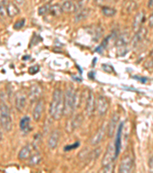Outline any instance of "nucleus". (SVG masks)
Here are the masks:
<instances>
[{"label": "nucleus", "instance_id": "obj_1", "mask_svg": "<svg viewBox=\"0 0 153 173\" xmlns=\"http://www.w3.org/2000/svg\"><path fill=\"white\" fill-rule=\"evenodd\" d=\"M64 95L61 88H56L49 106V114L54 120H60L64 115Z\"/></svg>", "mask_w": 153, "mask_h": 173}, {"label": "nucleus", "instance_id": "obj_2", "mask_svg": "<svg viewBox=\"0 0 153 173\" xmlns=\"http://www.w3.org/2000/svg\"><path fill=\"white\" fill-rule=\"evenodd\" d=\"M0 124L6 132L12 130V121L10 110L5 103L0 105Z\"/></svg>", "mask_w": 153, "mask_h": 173}, {"label": "nucleus", "instance_id": "obj_3", "mask_svg": "<svg viewBox=\"0 0 153 173\" xmlns=\"http://www.w3.org/2000/svg\"><path fill=\"white\" fill-rule=\"evenodd\" d=\"M74 95H75V90L73 88H69L66 91L65 95H64V115L67 116H69L75 110Z\"/></svg>", "mask_w": 153, "mask_h": 173}, {"label": "nucleus", "instance_id": "obj_4", "mask_svg": "<svg viewBox=\"0 0 153 173\" xmlns=\"http://www.w3.org/2000/svg\"><path fill=\"white\" fill-rule=\"evenodd\" d=\"M83 121H84V118L81 114H78L72 119L70 118L67 121V124H66V130L67 133H72L74 130L78 129L82 125Z\"/></svg>", "mask_w": 153, "mask_h": 173}, {"label": "nucleus", "instance_id": "obj_5", "mask_svg": "<svg viewBox=\"0 0 153 173\" xmlns=\"http://www.w3.org/2000/svg\"><path fill=\"white\" fill-rule=\"evenodd\" d=\"M133 168V159L130 155H126L120 162L119 171L121 173L131 172Z\"/></svg>", "mask_w": 153, "mask_h": 173}, {"label": "nucleus", "instance_id": "obj_6", "mask_svg": "<svg viewBox=\"0 0 153 173\" xmlns=\"http://www.w3.org/2000/svg\"><path fill=\"white\" fill-rule=\"evenodd\" d=\"M109 108V103L106 97L103 95H99L96 101V109L97 112L100 116H103L107 112Z\"/></svg>", "mask_w": 153, "mask_h": 173}, {"label": "nucleus", "instance_id": "obj_7", "mask_svg": "<svg viewBox=\"0 0 153 173\" xmlns=\"http://www.w3.org/2000/svg\"><path fill=\"white\" fill-rule=\"evenodd\" d=\"M95 107H96V101H95V96L93 92H90L88 94L86 102V108H85V111H86L87 115L91 117L93 114H94Z\"/></svg>", "mask_w": 153, "mask_h": 173}, {"label": "nucleus", "instance_id": "obj_8", "mask_svg": "<svg viewBox=\"0 0 153 173\" xmlns=\"http://www.w3.org/2000/svg\"><path fill=\"white\" fill-rule=\"evenodd\" d=\"M148 30L145 27H141L136 32L133 38L132 39V46L133 47H136L141 42H142L146 37Z\"/></svg>", "mask_w": 153, "mask_h": 173}, {"label": "nucleus", "instance_id": "obj_9", "mask_svg": "<svg viewBox=\"0 0 153 173\" xmlns=\"http://www.w3.org/2000/svg\"><path fill=\"white\" fill-rule=\"evenodd\" d=\"M116 151H115V146L113 145H109L107 148L106 153L103 155V158L102 159V165H106L112 163L114 161V159L116 158Z\"/></svg>", "mask_w": 153, "mask_h": 173}, {"label": "nucleus", "instance_id": "obj_10", "mask_svg": "<svg viewBox=\"0 0 153 173\" xmlns=\"http://www.w3.org/2000/svg\"><path fill=\"white\" fill-rule=\"evenodd\" d=\"M119 121H120V114L116 112L113 114L110 119L107 126V135L109 138H112L114 135L115 130H116V126H117Z\"/></svg>", "mask_w": 153, "mask_h": 173}, {"label": "nucleus", "instance_id": "obj_11", "mask_svg": "<svg viewBox=\"0 0 153 173\" xmlns=\"http://www.w3.org/2000/svg\"><path fill=\"white\" fill-rule=\"evenodd\" d=\"M26 102H27V95L22 92H17L15 99V108L19 112H22L25 107Z\"/></svg>", "mask_w": 153, "mask_h": 173}, {"label": "nucleus", "instance_id": "obj_12", "mask_svg": "<svg viewBox=\"0 0 153 173\" xmlns=\"http://www.w3.org/2000/svg\"><path fill=\"white\" fill-rule=\"evenodd\" d=\"M60 136H61V133L58 130H54L50 133L48 139H47V146L50 150L55 149L57 148L59 143V139H60Z\"/></svg>", "mask_w": 153, "mask_h": 173}, {"label": "nucleus", "instance_id": "obj_13", "mask_svg": "<svg viewBox=\"0 0 153 173\" xmlns=\"http://www.w3.org/2000/svg\"><path fill=\"white\" fill-rule=\"evenodd\" d=\"M44 111V101L42 99H39L36 103L35 107L32 112V117L35 122H38L41 119L42 114Z\"/></svg>", "mask_w": 153, "mask_h": 173}, {"label": "nucleus", "instance_id": "obj_14", "mask_svg": "<svg viewBox=\"0 0 153 173\" xmlns=\"http://www.w3.org/2000/svg\"><path fill=\"white\" fill-rule=\"evenodd\" d=\"M42 93V90L40 85H32L29 90V99L32 102H35L36 101H38L40 98L41 95Z\"/></svg>", "mask_w": 153, "mask_h": 173}, {"label": "nucleus", "instance_id": "obj_15", "mask_svg": "<svg viewBox=\"0 0 153 173\" xmlns=\"http://www.w3.org/2000/svg\"><path fill=\"white\" fill-rule=\"evenodd\" d=\"M145 12L141 11V12H138V13L136 15V16L134 17L133 22V29L136 32L139 29L141 28L142 24L145 22Z\"/></svg>", "mask_w": 153, "mask_h": 173}, {"label": "nucleus", "instance_id": "obj_16", "mask_svg": "<svg viewBox=\"0 0 153 173\" xmlns=\"http://www.w3.org/2000/svg\"><path fill=\"white\" fill-rule=\"evenodd\" d=\"M131 41V36L129 32H123L119 36L116 41V45L118 48H122L126 46Z\"/></svg>", "mask_w": 153, "mask_h": 173}, {"label": "nucleus", "instance_id": "obj_17", "mask_svg": "<svg viewBox=\"0 0 153 173\" xmlns=\"http://www.w3.org/2000/svg\"><path fill=\"white\" fill-rule=\"evenodd\" d=\"M138 8V4L134 0H126L123 4V12L126 14H131Z\"/></svg>", "mask_w": 153, "mask_h": 173}, {"label": "nucleus", "instance_id": "obj_18", "mask_svg": "<svg viewBox=\"0 0 153 173\" xmlns=\"http://www.w3.org/2000/svg\"><path fill=\"white\" fill-rule=\"evenodd\" d=\"M105 133H106V130H105L104 128H100V129L95 133L94 136L92 137V139H91L90 140V144L92 145L93 146H97L98 144H99V143H101V141L103 140V138H104Z\"/></svg>", "mask_w": 153, "mask_h": 173}, {"label": "nucleus", "instance_id": "obj_19", "mask_svg": "<svg viewBox=\"0 0 153 173\" xmlns=\"http://www.w3.org/2000/svg\"><path fill=\"white\" fill-rule=\"evenodd\" d=\"M63 12H77V5L71 0H67L65 2H63L62 5Z\"/></svg>", "mask_w": 153, "mask_h": 173}, {"label": "nucleus", "instance_id": "obj_20", "mask_svg": "<svg viewBox=\"0 0 153 173\" xmlns=\"http://www.w3.org/2000/svg\"><path fill=\"white\" fill-rule=\"evenodd\" d=\"M6 12L7 15H8L9 17L13 18L19 13V9L15 4L12 3V2H9V3H8V5H6Z\"/></svg>", "mask_w": 153, "mask_h": 173}, {"label": "nucleus", "instance_id": "obj_21", "mask_svg": "<svg viewBox=\"0 0 153 173\" xmlns=\"http://www.w3.org/2000/svg\"><path fill=\"white\" fill-rule=\"evenodd\" d=\"M31 152H32V149H31V146L29 145L24 146L19 152V159L20 160L27 159L28 158L30 157Z\"/></svg>", "mask_w": 153, "mask_h": 173}, {"label": "nucleus", "instance_id": "obj_22", "mask_svg": "<svg viewBox=\"0 0 153 173\" xmlns=\"http://www.w3.org/2000/svg\"><path fill=\"white\" fill-rule=\"evenodd\" d=\"M90 15V9H83L81 10H79L78 13L76 14L75 17H74V22H79L81 21L84 20L86 19L88 15Z\"/></svg>", "mask_w": 153, "mask_h": 173}, {"label": "nucleus", "instance_id": "obj_23", "mask_svg": "<svg viewBox=\"0 0 153 173\" xmlns=\"http://www.w3.org/2000/svg\"><path fill=\"white\" fill-rule=\"evenodd\" d=\"M20 129L22 132L24 133H29V131H31L30 127V119L27 116H25L22 118L20 121Z\"/></svg>", "mask_w": 153, "mask_h": 173}, {"label": "nucleus", "instance_id": "obj_24", "mask_svg": "<svg viewBox=\"0 0 153 173\" xmlns=\"http://www.w3.org/2000/svg\"><path fill=\"white\" fill-rule=\"evenodd\" d=\"M123 123H121L120 126V129H119V131H118L117 133V138H116V143H115V151H116V155H118V153L120 151V146H121V133L122 130H123Z\"/></svg>", "mask_w": 153, "mask_h": 173}, {"label": "nucleus", "instance_id": "obj_25", "mask_svg": "<svg viewBox=\"0 0 153 173\" xmlns=\"http://www.w3.org/2000/svg\"><path fill=\"white\" fill-rule=\"evenodd\" d=\"M49 12L50 13V15H54V16H58V15H61L64 12H63L61 5H60L59 4H54V5H50Z\"/></svg>", "mask_w": 153, "mask_h": 173}, {"label": "nucleus", "instance_id": "obj_26", "mask_svg": "<svg viewBox=\"0 0 153 173\" xmlns=\"http://www.w3.org/2000/svg\"><path fill=\"white\" fill-rule=\"evenodd\" d=\"M41 161V155L38 152L31 155L30 157H29V164L31 165H36L39 164Z\"/></svg>", "mask_w": 153, "mask_h": 173}, {"label": "nucleus", "instance_id": "obj_27", "mask_svg": "<svg viewBox=\"0 0 153 173\" xmlns=\"http://www.w3.org/2000/svg\"><path fill=\"white\" fill-rule=\"evenodd\" d=\"M102 13H103V15L106 16V17H113L116 15V10L113 8H111V7H107V6H103L102 7Z\"/></svg>", "mask_w": 153, "mask_h": 173}, {"label": "nucleus", "instance_id": "obj_28", "mask_svg": "<svg viewBox=\"0 0 153 173\" xmlns=\"http://www.w3.org/2000/svg\"><path fill=\"white\" fill-rule=\"evenodd\" d=\"M50 5H49V4H46V5H42V6H41L38 9V15H45V14H47V12H49V11H50Z\"/></svg>", "mask_w": 153, "mask_h": 173}, {"label": "nucleus", "instance_id": "obj_29", "mask_svg": "<svg viewBox=\"0 0 153 173\" xmlns=\"http://www.w3.org/2000/svg\"><path fill=\"white\" fill-rule=\"evenodd\" d=\"M114 164L113 162L109 163V164L106 165H103V169L101 170L102 172H113L114 171Z\"/></svg>", "mask_w": 153, "mask_h": 173}, {"label": "nucleus", "instance_id": "obj_30", "mask_svg": "<svg viewBox=\"0 0 153 173\" xmlns=\"http://www.w3.org/2000/svg\"><path fill=\"white\" fill-rule=\"evenodd\" d=\"M101 152V149H99V148H97V149H96L95 150H93V152H91L89 153V156L90 157L91 159L93 160H96V159L98 158L99 156V154H100ZM88 156V157H89Z\"/></svg>", "mask_w": 153, "mask_h": 173}, {"label": "nucleus", "instance_id": "obj_31", "mask_svg": "<svg viewBox=\"0 0 153 173\" xmlns=\"http://www.w3.org/2000/svg\"><path fill=\"white\" fill-rule=\"evenodd\" d=\"M25 19H21V20L17 21V22L15 23V25H14V29H17V30L21 29L22 27H23L24 25H25Z\"/></svg>", "mask_w": 153, "mask_h": 173}, {"label": "nucleus", "instance_id": "obj_32", "mask_svg": "<svg viewBox=\"0 0 153 173\" xmlns=\"http://www.w3.org/2000/svg\"><path fill=\"white\" fill-rule=\"evenodd\" d=\"M144 67L146 69L153 68V58H151L150 59L146 60L144 63Z\"/></svg>", "mask_w": 153, "mask_h": 173}, {"label": "nucleus", "instance_id": "obj_33", "mask_svg": "<svg viewBox=\"0 0 153 173\" xmlns=\"http://www.w3.org/2000/svg\"><path fill=\"white\" fill-rule=\"evenodd\" d=\"M39 71V68L38 66H32L29 68V73H30L31 75H34V74H35V73H37Z\"/></svg>", "mask_w": 153, "mask_h": 173}, {"label": "nucleus", "instance_id": "obj_34", "mask_svg": "<svg viewBox=\"0 0 153 173\" xmlns=\"http://www.w3.org/2000/svg\"><path fill=\"white\" fill-rule=\"evenodd\" d=\"M5 6H6V5L0 4V15H1V16H5L7 14L6 7Z\"/></svg>", "mask_w": 153, "mask_h": 173}, {"label": "nucleus", "instance_id": "obj_35", "mask_svg": "<svg viewBox=\"0 0 153 173\" xmlns=\"http://www.w3.org/2000/svg\"><path fill=\"white\" fill-rule=\"evenodd\" d=\"M78 146H79V143H74V145H72V146H66L65 149H64V150L65 151H68V150H71V149H75V148H77Z\"/></svg>", "mask_w": 153, "mask_h": 173}, {"label": "nucleus", "instance_id": "obj_36", "mask_svg": "<svg viewBox=\"0 0 153 173\" xmlns=\"http://www.w3.org/2000/svg\"><path fill=\"white\" fill-rule=\"evenodd\" d=\"M148 168H149V171L153 172V156H151L148 160Z\"/></svg>", "mask_w": 153, "mask_h": 173}, {"label": "nucleus", "instance_id": "obj_37", "mask_svg": "<svg viewBox=\"0 0 153 173\" xmlns=\"http://www.w3.org/2000/svg\"><path fill=\"white\" fill-rule=\"evenodd\" d=\"M148 26L150 28H153V13L148 18Z\"/></svg>", "mask_w": 153, "mask_h": 173}, {"label": "nucleus", "instance_id": "obj_38", "mask_svg": "<svg viewBox=\"0 0 153 173\" xmlns=\"http://www.w3.org/2000/svg\"><path fill=\"white\" fill-rule=\"evenodd\" d=\"M94 2L98 5H103V3L104 2V0H94Z\"/></svg>", "mask_w": 153, "mask_h": 173}, {"label": "nucleus", "instance_id": "obj_39", "mask_svg": "<svg viewBox=\"0 0 153 173\" xmlns=\"http://www.w3.org/2000/svg\"><path fill=\"white\" fill-rule=\"evenodd\" d=\"M148 7L149 9H152L153 8V0H149L148 4Z\"/></svg>", "mask_w": 153, "mask_h": 173}, {"label": "nucleus", "instance_id": "obj_40", "mask_svg": "<svg viewBox=\"0 0 153 173\" xmlns=\"http://www.w3.org/2000/svg\"><path fill=\"white\" fill-rule=\"evenodd\" d=\"M150 56H151V58H153V49L151 51V53H150Z\"/></svg>", "mask_w": 153, "mask_h": 173}, {"label": "nucleus", "instance_id": "obj_41", "mask_svg": "<svg viewBox=\"0 0 153 173\" xmlns=\"http://www.w3.org/2000/svg\"><path fill=\"white\" fill-rule=\"evenodd\" d=\"M2 133H1V132H0V141L2 140Z\"/></svg>", "mask_w": 153, "mask_h": 173}, {"label": "nucleus", "instance_id": "obj_42", "mask_svg": "<svg viewBox=\"0 0 153 173\" xmlns=\"http://www.w3.org/2000/svg\"><path fill=\"white\" fill-rule=\"evenodd\" d=\"M16 2H22V0H15Z\"/></svg>", "mask_w": 153, "mask_h": 173}]
</instances>
